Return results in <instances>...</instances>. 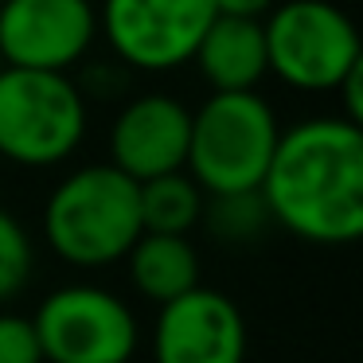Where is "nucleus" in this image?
<instances>
[{
  "label": "nucleus",
  "instance_id": "7ed1b4c3",
  "mask_svg": "<svg viewBox=\"0 0 363 363\" xmlns=\"http://www.w3.org/2000/svg\"><path fill=\"white\" fill-rule=\"evenodd\" d=\"M277 118L266 98L254 94H211L191 113L188 176L207 196H246L258 191L277 149Z\"/></svg>",
  "mask_w": 363,
  "mask_h": 363
},
{
  "label": "nucleus",
  "instance_id": "9d476101",
  "mask_svg": "<svg viewBox=\"0 0 363 363\" xmlns=\"http://www.w3.org/2000/svg\"><path fill=\"white\" fill-rule=\"evenodd\" d=\"M191 113L168 94H141L118 113L110 133L113 168L133 184L184 172Z\"/></svg>",
  "mask_w": 363,
  "mask_h": 363
},
{
  "label": "nucleus",
  "instance_id": "f8f14e48",
  "mask_svg": "<svg viewBox=\"0 0 363 363\" xmlns=\"http://www.w3.org/2000/svg\"><path fill=\"white\" fill-rule=\"evenodd\" d=\"M125 258L137 293H145L157 305H172L176 297L199 289V258L188 238L141 235Z\"/></svg>",
  "mask_w": 363,
  "mask_h": 363
},
{
  "label": "nucleus",
  "instance_id": "f257e3e1",
  "mask_svg": "<svg viewBox=\"0 0 363 363\" xmlns=\"http://www.w3.org/2000/svg\"><path fill=\"white\" fill-rule=\"evenodd\" d=\"M269 219L320 246L363 235V129L347 118H313L277 137L258 188Z\"/></svg>",
  "mask_w": 363,
  "mask_h": 363
},
{
  "label": "nucleus",
  "instance_id": "20e7f679",
  "mask_svg": "<svg viewBox=\"0 0 363 363\" xmlns=\"http://www.w3.org/2000/svg\"><path fill=\"white\" fill-rule=\"evenodd\" d=\"M86 133V102L67 74L0 71V160L48 168L67 160Z\"/></svg>",
  "mask_w": 363,
  "mask_h": 363
},
{
  "label": "nucleus",
  "instance_id": "1a4fd4ad",
  "mask_svg": "<svg viewBox=\"0 0 363 363\" xmlns=\"http://www.w3.org/2000/svg\"><path fill=\"white\" fill-rule=\"evenodd\" d=\"M152 355L157 363H242L246 320L227 293L199 285L160 305Z\"/></svg>",
  "mask_w": 363,
  "mask_h": 363
},
{
  "label": "nucleus",
  "instance_id": "4468645a",
  "mask_svg": "<svg viewBox=\"0 0 363 363\" xmlns=\"http://www.w3.org/2000/svg\"><path fill=\"white\" fill-rule=\"evenodd\" d=\"M203 219L211 223V230L219 238H254L266 227L269 211L262 203L258 191H246V196H211V203H203Z\"/></svg>",
  "mask_w": 363,
  "mask_h": 363
},
{
  "label": "nucleus",
  "instance_id": "2eb2a0df",
  "mask_svg": "<svg viewBox=\"0 0 363 363\" xmlns=\"http://www.w3.org/2000/svg\"><path fill=\"white\" fill-rule=\"evenodd\" d=\"M32 277V242L9 211H0V301L16 297Z\"/></svg>",
  "mask_w": 363,
  "mask_h": 363
},
{
  "label": "nucleus",
  "instance_id": "dca6fc26",
  "mask_svg": "<svg viewBox=\"0 0 363 363\" xmlns=\"http://www.w3.org/2000/svg\"><path fill=\"white\" fill-rule=\"evenodd\" d=\"M0 363H43L32 316L0 313Z\"/></svg>",
  "mask_w": 363,
  "mask_h": 363
},
{
  "label": "nucleus",
  "instance_id": "6e6552de",
  "mask_svg": "<svg viewBox=\"0 0 363 363\" xmlns=\"http://www.w3.org/2000/svg\"><path fill=\"white\" fill-rule=\"evenodd\" d=\"M98 16L90 0H4L0 55L16 71L67 74L94 43Z\"/></svg>",
  "mask_w": 363,
  "mask_h": 363
},
{
  "label": "nucleus",
  "instance_id": "9b49d317",
  "mask_svg": "<svg viewBox=\"0 0 363 363\" xmlns=\"http://www.w3.org/2000/svg\"><path fill=\"white\" fill-rule=\"evenodd\" d=\"M191 59L199 63L215 94H254V86L269 74L266 32L250 20L215 16V24L207 28Z\"/></svg>",
  "mask_w": 363,
  "mask_h": 363
},
{
  "label": "nucleus",
  "instance_id": "423d86ee",
  "mask_svg": "<svg viewBox=\"0 0 363 363\" xmlns=\"http://www.w3.org/2000/svg\"><path fill=\"white\" fill-rule=\"evenodd\" d=\"M43 363H129L137 320L129 305L98 285H67L32 316Z\"/></svg>",
  "mask_w": 363,
  "mask_h": 363
},
{
  "label": "nucleus",
  "instance_id": "f3484780",
  "mask_svg": "<svg viewBox=\"0 0 363 363\" xmlns=\"http://www.w3.org/2000/svg\"><path fill=\"white\" fill-rule=\"evenodd\" d=\"M211 4H215V16L250 20V24H262V20L277 9V0H211Z\"/></svg>",
  "mask_w": 363,
  "mask_h": 363
},
{
  "label": "nucleus",
  "instance_id": "f03ea898",
  "mask_svg": "<svg viewBox=\"0 0 363 363\" xmlns=\"http://www.w3.org/2000/svg\"><path fill=\"white\" fill-rule=\"evenodd\" d=\"M43 230H48L51 250L71 266H110L125 258L141 238L137 184L113 164L79 168L51 191Z\"/></svg>",
  "mask_w": 363,
  "mask_h": 363
},
{
  "label": "nucleus",
  "instance_id": "39448f33",
  "mask_svg": "<svg viewBox=\"0 0 363 363\" xmlns=\"http://www.w3.org/2000/svg\"><path fill=\"white\" fill-rule=\"evenodd\" d=\"M269 71L308 94H336L363 67L355 24L328 0H285L262 20Z\"/></svg>",
  "mask_w": 363,
  "mask_h": 363
},
{
  "label": "nucleus",
  "instance_id": "ddd939ff",
  "mask_svg": "<svg viewBox=\"0 0 363 363\" xmlns=\"http://www.w3.org/2000/svg\"><path fill=\"white\" fill-rule=\"evenodd\" d=\"M137 203H141V235L188 238V230L203 219L207 199L188 172H172L137 184Z\"/></svg>",
  "mask_w": 363,
  "mask_h": 363
},
{
  "label": "nucleus",
  "instance_id": "0eeeda50",
  "mask_svg": "<svg viewBox=\"0 0 363 363\" xmlns=\"http://www.w3.org/2000/svg\"><path fill=\"white\" fill-rule=\"evenodd\" d=\"M211 24V0H106L102 9V28L113 51L141 71L188 63Z\"/></svg>",
  "mask_w": 363,
  "mask_h": 363
}]
</instances>
